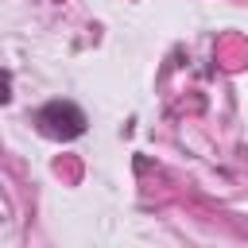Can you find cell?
I'll return each instance as SVG.
<instances>
[{"label": "cell", "mask_w": 248, "mask_h": 248, "mask_svg": "<svg viewBox=\"0 0 248 248\" xmlns=\"http://www.w3.org/2000/svg\"><path fill=\"white\" fill-rule=\"evenodd\" d=\"M35 124L54 136V140H74L85 132V112L74 105V101H46L39 112H35Z\"/></svg>", "instance_id": "1"}, {"label": "cell", "mask_w": 248, "mask_h": 248, "mask_svg": "<svg viewBox=\"0 0 248 248\" xmlns=\"http://www.w3.org/2000/svg\"><path fill=\"white\" fill-rule=\"evenodd\" d=\"M8 97H12V93H8V78H4V74H0V105H4V101H8Z\"/></svg>", "instance_id": "2"}]
</instances>
